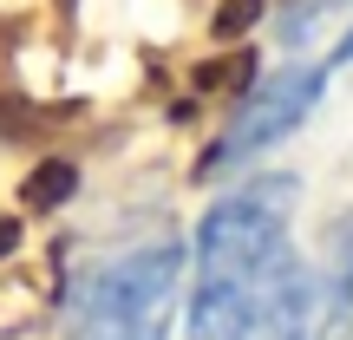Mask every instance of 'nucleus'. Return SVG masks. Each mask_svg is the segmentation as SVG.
Listing matches in <instances>:
<instances>
[{
    "label": "nucleus",
    "mask_w": 353,
    "mask_h": 340,
    "mask_svg": "<svg viewBox=\"0 0 353 340\" xmlns=\"http://www.w3.org/2000/svg\"><path fill=\"white\" fill-rule=\"evenodd\" d=\"M183 288V249L151 242L72 288V340H164Z\"/></svg>",
    "instance_id": "f03ea898"
},
{
    "label": "nucleus",
    "mask_w": 353,
    "mask_h": 340,
    "mask_svg": "<svg viewBox=\"0 0 353 340\" xmlns=\"http://www.w3.org/2000/svg\"><path fill=\"white\" fill-rule=\"evenodd\" d=\"M249 13H262V0H236V7H229V13H223V20H216V26H223V33H236V26L249 20Z\"/></svg>",
    "instance_id": "39448f33"
},
{
    "label": "nucleus",
    "mask_w": 353,
    "mask_h": 340,
    "mask_svg": "<svg viewBox=\"0 0 353 340\" xmlns=\"http://www.w3.org/2000/svg\"><path fill=\"white\" fill-rule=\"evenodd\" d=\"M321 92H327V66H288V72L262 79V86L236 105V118H229V131L216 138V151L203 157V170H210V177L216 170H236V164H249L255 151L281 144L321 105Z\"/></svg>",
    "instance_id": "7ed1b4c3"
},
{
    "label": "nucleus",
    "mask_w": 353,
    "mask_h": 340,
    "mask_svg": "<svg viewBox=\"0 0 353 340\" xmlns=\"http://www.w3.org/2000/svg\"><path fill=\"white\" fill-rule=\"evenodd\" d=\"M327 294L341 308H353V210L334 223V281H327Z\"/></svg>",
    "instance_id": "20e7f679"
},
{
    "label": "nucleus",
    "mask_w": 353,
    "mask_h": 340,
    "mask_svg": "<svg viewBox=\"0 0 353 340\" xmlns=\"http://www.w3.org/2000/svg\"><path fill=\"white\" fill-rule=\"evenodd\" d=\"M294 177H249L196 229L190 340H327L334 294L294 255Z\"/></svg>",
    "instance_id": "f257e3e1"
}]
</instances>
